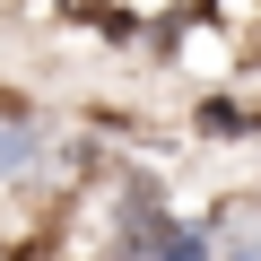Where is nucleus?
Wrapping results in <instances>:
<instances>
[{
	"label": "nucleus",
	"instance_id": "f257e3e1",
	"mask_svg": "<svg viewBox=\"0 0 261 261\" xmlns=\"http://www.w3.org/2000/svg\"><path fill=\"white\" fill-rule=\"evenodd\" d=\"M209 27L235 53H261V0H209Z\"/></svg>",
	"mask_w": 261,
	"mask_h": 261
}]
</instances>
